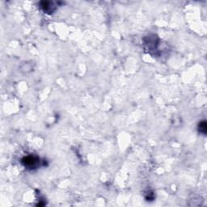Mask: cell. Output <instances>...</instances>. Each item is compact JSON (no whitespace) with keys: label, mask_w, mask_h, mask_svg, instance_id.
I'll list each match as a JSON object with an SVG mask.
<instances>
[{"label":"cell","mask_w":207,"mask_h":207,"mask_svg":"<svg viewBox=\"0 0 207 207\" xmlns=\"http://www.w3.org/2000/svg\"><path fill=\"white\" fill-rule=\"evenodd\" d=\"M198 129H199V131L201 132V133H202V134H206L207 131L206 122V121H201V122H200L199 125H198Z\"/></svg>","instance_id":"cell-3"},{"label":"cell","mask_w":207,"mask_h":207,"mask_svg":"<svg viewBox=\"0 0 207 207\" xmlns=\"http://www.w3.org/2000/svg\"><path fill=\"white\" fill-rule=\"evenodd\" d=\"M51 5L53 4L49 2H42V8L47 13H51L53 11V8H51Z\"/></svg>","instance_id":"cell-2"},{"label":"cell","mask_w":207,"mask_h":207,"mask_svg":"<svg viewBox=\"0 0 207 207\" xmlns=\"http://www.w3.org/2000/svg\"><path fill=\"white\" fill-rule=\"evenodd\" d=\"M22 163L28 168H35L39 163V159L33 155H29L23 159Z\"/></svg>","instance_id":"cell-1"}]
</instances>
